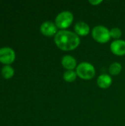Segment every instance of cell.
<instances>
[{
	"label": "cell",
	"mask_w": 125,
	"mask_h": 126,
	"mask_svg": "<svg viewBox=\"0 0 125 126\" xmlns=\"http://www.w3.org/2000/svg\"><path fill=\"white\" fill-rule=\"evenodd\" d=\"M92 37L98 43L105 44L111 38L110 30L104 26H96L92 30Z\"/></svg>",
	"instance_id": "3"
},
{
	"label": "cell",
	"mask_w": 125,
	"mask_h": 126,
	"mask_svg": "<svg viewBox=\"0 0 125 126\" xmlns=\"http://www.w3.org/2000/svg\"><path fill=\"white\" fill-rule=\"evenodd\" d=\"M14 74V69L10 66V65H6L2 67L1 69V75L4 78H10L13 77Z\"/></svg>",
	"instance_id": "13"
},
{
	"label": "cell",
	"mask_w": 125,
	"mask_h": 126,
	"mask_svg": "<svg viewBox=\"0 0 125 126\" xmlns=\"http://www.w3.org/2000/svg\"><path fill=\"white\" fill-rule=\"evenodd\" d=\"M88 2L91 4H92V5H95V6H97V5H98V4H99L100 3H102V0H97V1H94V0H90V1H88Z\"/></svg>",
	"instance_id": "15"
},
{
	"label": "cell",
	"mask_w": 125,
	"mask_h": 126,
	"mask_svg": "<svg viewBox=\"0 0 125 126\" xmlns=\"http://www.w3.org/2000/svg\"><path fill=\"white\" fill-rule=\"evenodd\" d=\"M77 76L83 80H91L95 76L96 72L94 66L88 62H82L76 68Z\"/></svg>",
	"instance_id": "2"
},
{
	"label": "cell",
	"mask_w": 125,
	"mask_h": 126,
	"mask_svg": "<svg viewBox=\"0 0 125 126\" xmlns=\"http://www.w3.org/2000/svg\"><path fill=\"white\" fill-rule=\"evenodd\" d=\"M15 54L13 49L10 47H3L0 49V62L10 64L15 60Z\"/></svg>",
	"instance_id": "5"
},
{
	"label": "cell",
	"mask_w": 125,
	"mask_h": 126,
	"mask_svg": "<svg viewBox=\"0 0 125 126\" xmlns=\"http://www.w3.org/2000/svg\"><path fill=\"white\" fill-rule=\"evenodd\" d=\"M77 75L76 71L74 70H67L63 73V79L65 81L69 82V83H71L74 82L76 79H77Z\"/></svg>",
	"instance_id": "11"
},
{
	"label": "cell",
	"mask_w": 125,
	"mask_h": 126,
	"mask_svg": "<svg viewBox=\"0 0 125 126\" xmlns=\"http://www.w3.org/2000/svg\"><path fill=\"white\" fill-rule=\"evenodd\" d=\"M122 30L118 28V27H114V28H112L111 30H110V35H111V37L114 38V39H118L122 36Z\"/></svg>",
	"instance_id": "14"
},
{
	"label": "cell",
	"mask_w": 125,
	"mask_h": 126,
	"mask_svg": "<svg viewBox=\"0 0 125 126\" xmlns=\"http://www.w3.org/2000/svg\"><path fill=\"white\" fill-rule=\"evenodd\" d=\"M74 31L78 36H86L90 32V27L85 22L79 21L74 25Z\"/></svg>",
	"instance_id": "9"
},
{
	"label": "cell",
	"mask_w": 125,
	"mask_h": 126,
	"mask_svg": "<svg viewBox=\"0 0 125 126\" xmlns=\"http://www.w3.org/2000/svg\"><path fill=\"white\" fill-rule=\"evenodd\" d=\"M55 43L61 50L71 51L78 47L80 39L75 32L62 30L55 35Z\"/></svg>",
	"instance_id": "1"
},
{
	"label": "cell",
	"mask_w": 125,
	"mask_h": 126,
	"mask_svg": "<svg viewBox=\"0 0 125 126\" xmlns=\"http://www.w3.org/2000/svg\"><path fill=\"white\" fill-rule=\"evenodd\" d=\"M122 65L119 63L115 62L111 64L109 67V72L111 75H118L122 71Z\"/></svg>",
	"instance_id": "12"
},
{
	"label": "cell",
	"mask_w": 125,
	"mask_h": 126,
	"mask_svg": "<svg viewBox=\"0 0 125 126\" xmlns=\"http://www.w3.org/2000/svg\"><path fill=\"white\" fill-rule=\"evenodd\" d=\"M97 85L101 89H108L112 84V78L107 74H102L99 75L97 80Z\"/></svg>",
	"instance_id": "10"
},
{
	"label": "cell",
	"mask_w": 125,
	"mask_h": 126,
	"mask_svg": "<svg viewBox=\"0 0 125 126\" xmlns=\"http://www.w3.org/2000/svg\"><path fill=\"white\" fill-rule=\"evenodd\" d=\"M111 52L118 56L125 55V41L123 40H115L111 44Z\"/></svg>",
	"instance_id": "7"
},
{
	"label": "cell",
	"mask_w": 125,
	"mask_h": 126,
	"mask_svg": "<svg viewBox=\"0 0 125 126\" xmlns=\"http://www.w3.org/2000/svg\"><path fill=\"white\" fill-rule=\"evenodd\" d=\"M74 20V16L70 11H63L60 13L55 18V24L57 28L66 29L71 26Z\"/></svg>",
	"instance_id": "4"
},
{
	"label": "cell",
	"mask_w": 125,
	"mask_h": 126,
	"mask_svg": "<svg viewBox=\"0 0 125 126\" xmlns=\"http://www.w3.org/2000/svg\"><path fill=\"white\" fill-rule=\"evenodd\" d=\"M61 63L67 70H73L74 68H77V61L71 55H65L63 57Z\"/></svg>",
	"instance_id": "8"
},
{
	"label": "cell",
	"mask_w": 125,
	"mask_h": 126,
	"mask_svg": "<svg viewBox=\"0 0 125 126\" xmlns=\"http://www.w3.org/2000/svg\"><path fill=\"white\" fill-rule=\"evenodd\" d=\"M41 32L43 35L46 36H52L55 35L57 33V27L56 24L50 21L43 22L40 27Z\"/></svg>",
	"instance_id": "6"
}]
</instances>
